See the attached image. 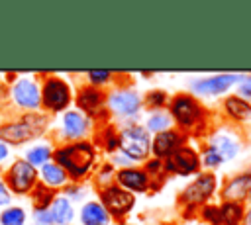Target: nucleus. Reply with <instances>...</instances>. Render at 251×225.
Masks as SVG:
<instances>
[{"label": "nucleus", "mask_w": 251, "mask_h": 225, "mask_svg": "<svg viewBox=\"0 0 251 225\" xmlns=\"http://www.w3.org/2000/svg\"><path fill=\"white\" fill-rule=\"evenodd\" d=\"M53 158L67 172L69 178L80 180L92 168L96 151L90 141H78V143H71V145H63V147L55 149Z\"/></svg>", "instance_id": "obj_1"}, {"label": "nucleus", "mask_w": 251, "mask_h": 225, "mask_svg": "<svg viewBox=\"0 0 251 225\" xmlns=\"http://www.w3.org/2000/svg\"><path fill=\"white\" fill-rule=\"evenodd\" d=\"M47 127V117L43 113H25L22 119L0 125V141L6 145H22L39 137Z\"/></svg>", "instance_id": "obj_2"}, {"label": "nucleus", "mask_w": 251, "mask_h": 225, "mask_svg": "<svg viewBox=\"0 0 251 225\" xmlns=\"http://www.w3.org/2000/svg\"><path fill=\"white\" fill-rule=\"evenodd\" d=\"M120 149L129 160H145L151 151V139L145 127L129 125L120 135Z\"/></svg>", "instance_id": "obj_3"}, {"label": "nucleus", "mask_w": 251, "mask_h": 225, "mask_svg": "<svg viewBox=\"0 0 251 225\" xmlns=\"http://www.w3.org/2000/svg\"><path fill=\"white\" fill-rule=\"evenodd\" d=\"M41 106L49 112H63L71 104V86L59 76H47L39 88Z\"/></svg>", "instance_id": "obj_4"}, {"label": "nucleus", "mask_w": 251, "mask_h": 225, "mask_svg": "<svg viewBox=\"0 0 251 225\" xmlns=\"http://www.w3.org/2000/svg\"><path fill=\"white\" fill-rule=\"evenodd\" d=\"M37 168L31 166L25 158H16L6 170V188L16 194H27L37 184Z\"/></svg>", "instance_id": "obj_5"}, {"label": "nucleus", "mask_w": 251, "mask_h": 225, "mask_svg": "<svg viewBox=\"0 0 251 225\" xmlns=\"http://www.w3.org/2000/svg\"><path fill=\"white\" fill-rule=\"evenodd\" d=\"M214 190H216V176L204 172L182 190V194L178 196V202L184 207H196V205L208 202V198L214 194Z\"/></svg>", "instance_id": "obj_6"}, {"label": "nucleus", "mask_w": 251, "mask_h": 225, "mask_svg": "<svg viewBox=\"0 0 251 225\" xmlns=\"http://www.w3.org/2000/svg\"><path fill=\"white\" fill-rule=\"evenodd\" d=\"M171 115L176 119V123H178L180 127L188 129V127L196 125V123L202 119L204 112H202L200 104H198L192 96H188V94H178V96H175V100L171 102Z\"/></svg>", "instance_id": "obj_7"}, {"label": "nucleus", "mask_w": 251, "mask_h": 225, "mask_svg": "<svg viewBox=\"0 0 251 225\" xmlns=\"http://www.w3.org/2000/svg\"><path fill=\"white\" fill-rule=\"evenodd\" d=\"M100 200H102V205L108 211V215H114V217L126 215L133 207V203H135L133 194L122 190L120 186H106V188H102L100 190Z\"/></svg>", "instance_id": "obj_8"}, {"label": "nucleus", "mask_w": 251, "mask_h": 225, "mask_svg": "<svg viewBox=\"0 0 251 225\" xmlns=\"http://www.w3.org/2000/svg\"><path fill=\"white\" fill-rule=\"evenodd\" d=\"M12 100L25 110H37L41 106V92L39 84L31 76H22L12 86Z\"/></svg>", "instance_id": "obj_9"}, {"label": "nucleus", "mask_w": 251, "mask_h": 225, "mask_svg": "<svg viewBox=\"0 0 251 225\" xmlns=\"http://www.w3.org/2000/svg\"><path fill=\"white\" fill-rule=\"evenodd\" d=\"M198 166H200L198 155L192 149L182 147V145L176 151H173L165 160V170L173 172V174H178V176H186L190 172H196Z\"/></svg>", "instance_id": "obj_10"}, {"label": "nucleus", "mask_w": 251, "mask_h": 225, "mask_svg": "<svg viewBox=\"0 0 251 225\" xmlns=\"http://www.w3.org/2000/svg\"><path fill=\"white\" fill-rule=\"evenodd\" d=\"M239 78H241V74L224 72V74H216L210 78H198L190 84V88H192V92H196L200 96H216V94L226 92L231 84L239 82Z\"/></svg>", "instance_id": "obj_11"}, {"label": "nucleus", "mask_w": 251, "mask_h": 225, "mask_svg": "<svg viewBox=\"0 0 251 225\" xmlns=\"http://www.w3.org/2000/svg\"><path fill=\"white\" fill-rule=\"evenodd\" d=\"M108 106L118 115H135L139 106H141V100L133 90L122 88V90H116L108 96Z\"/></svg>", "instance_id": "obj_12"}, {"label": "nucleus", "mask_w": 251, "mask_h": 225, "mask_svg": "<svg viewBox=\"0 0 251 225\" xmlns=\"http://www.w3.org/2000/svg\"><path fill=\"white\" fill-rule=\"evenodd\" d=\"M180 143H184V135L178 133L176 129H167V131L155 133V137L151 141V151L161 160V158H167L173 151H176L180 147Z\"/></svg>", "instance_id": "obj_13"}, {"label": "nucleus", "mask_w": 251, "mask_h": 225, "mask_svg": "<svg viewBox=\"0 0 251 225\" xmlns=\"http://www.w3.org/2000/svg\"><path fill=\"white\" fill-rule=\"evenodd\" d=\"M116 180L120 184V188L126 192H145L149 188V174L145 170L139 168H122L116 172Z\"/></svg>", "instance_id": "obj_14"}, {"label": "nucleus", "mask_w": 251, "mask_h": 225, "mask_svg": "<svg viewBox=\"0 0 251 225\" xmlns=\"http://www.w3.org/2000/svg\"><path fill=\"white\" fill-rule=\"evenodd\" d=\"M88 117L78 112V110H71V112H65L63 115V135L67 139H80L86 135L88 131Z\"/></svg>", "instance_id": "obj_15"}, {"label": "nucleus", "mask_w": 251, "mask_h": 225, "mask_svg": "<svg viewBox=\"0 0 251 225\" xmlns=\"http://www.w3.org/2000/svg\"><path fill=\"white\" fill-rule=\"evenodd\" d=\"M251 194V172H243L235 178H231L226 188L222 190L224 202H241Z\"/></svg>", "instance_id": "obj_16"}, {"label": "nucleus", "mask_w": 251, "mask_h": 225, "mask_svg": "<svg viewBox=\"0 0 251 225\" xmlns=\"http://www.w3.org/2000/svg\"><path fill=\"white\" fill-rule=\"evenodd\" d=\"M76 106L80 112H86V115H96L104 106V94L96 86H84L78 90Z\"/></svg>", "instance_id": "obj_17"}, {"label": "nucleus", "mask_w": 251, "mask_h": 225, "mask_svg": "<svg viewBox=\"0 0 251 225\" xmlns=\"http://www.w3.org/2000/svg\"><path fill=\"white\" fill-rule=\"evenodd\" d=\"M49 211H51V217H53V225H71V221L75 217L73 203L67 196L55 198L49 205Z\"/></svg>", "instance_id": "obj_18"}, {"label": "nucleus", "mask_w": 251, "mask_h": 225, "mask_svg": "<svg viewBox=\"0 0 251 225\" xmlns=\"http://www.w3.org/2000/svg\"><path fill=\"white\" fill-rule=\"evenodd\" d=\"M80 221L82 225H108L110 215L98 202H86L80 209Z\"/></svg>", "instance_id": "obj_19"}, {"label": "nucleus", "mask_w": 251, "mask_h": 225, "mask_svg": "<svg viewBox=\"0 0 251 225\" xmlns=\"http://www.w3.org/2000/svg\"><path fill=\"white\" fill-rule=\"evenodd\" d=\"M37 174H41L43 184H45V186H49V188H59V186L67 184V180H69L67 172H65L57 162H51V160H49V162H45Z\"/></svg>", "instance_id": "obj_20"}, {"label": "nucleus", "mask_w": 251, "mask_h": 225, "mask_svg": "<svg viewBox=\"0 0 251 225\" xmlns=\"http://www.w3.org/2000/svg\"><path fill=\"white\" fill-rule=\"evenodd\" d=\"M208 147H212V149L220 155L222 160H229V158H233V157L237 155V151H239L237 141H233L229 135H214V137L210 139Z\"/></svg>", "instance_id": "obj_21"}, {"label": "nucleus", "mask_w": 251, "mask_h": 225, "mask_svg": "<svg viewBox=\"0 0 251 225\" xmlns=\"http://www.w3.org/2000/svg\"><path fill=\"white\" fill-rule=\"evenodd\" d=\"M224 110L231 119H237V121L251 117V104L239 96H227L224 102Z\"/></svg>", "instance_id": "obj_22"}, {"label": "nucleus", "mask_w": 251, "mask_h": 225, "mask_svg": "<svg viewBox=\"0 0 251 225\" xmlns=\"http://www.w3.org/2000/svg\"><path fill=\"white\" fill-rule=\"evenodd\" d=\"M243 215H245V211H243L241 202H224L220 205L222 225H241Z\"/></svg>", "instance_id": "obj_23"}, {"label": "nucleus", "mask_w": 251, "mask_h": 225, "mask_svg": "<svg viewBox=\"0 0 251 225\" xmlns=\"http://www.w3.org/2000/svg\"><path fill=\"white\" fill-rule=\"evenodd\" d=\"M31 198H33L35 209H49L51 202H53L57 196H55V190H51L49 186H45V184H35L33 190H31Z\"/></svg>", "instance_id": "obj_24"}, {"label": "nucleus", "mask_w": 251, "mask_h": 225, "mask_svg": "<svg viewBox=\"0 0 251 225\" xmlns=\"http://www.w3.org/2000/svg\"><path fill=\"white\" fill-rule=\"evenodd\" d=\"M53 157V151L49 145H35L31 147L27 153H25V160L31 164V166H43L45 162H49V158Z\"/></svg>", "instance_id": "obj_25"}, {"label": "nucleus", "mask_w": 251, "mask_h": 225, "mask_svg": "<svg viewBox=\"0 0 251 225\" xmlns=\"http://www.w3.org/2000/svg\"><path fill=\"white\" fill-rule=\"evenodd\" d=\"M0 225H25V211L22 207H6L0 213Z\"/></svg>", "instance_id": "obj_26"}, {"label": "nucleus", "mask_w": 251, "mask_h": 225, "mask_svg": "<svg viewBox=\"0 0 251 225\" xmlns=\"http://www.w3.org/2000/svg\"><path fill=\"white\" fill-rule=\"evenodd\" d=\"M171 125V115L165 113V112H155L149 119H147V129L155 131V133H161V131H167Z\"/></svg>", "instance_id": "obj_27"}, {"label": "nucleus", "mask_w": 251, "mask_h": 225, "mask_svg": "<svg viewBox=\"0 0 251 225\" xmlns=\"http://www.w3.org/2000/svg\"><path fill=\"white\" fill-rule=\"evenodd\" d=\"M167 102V94L163 90H151L147 96H145V104L149 108H161L163 104Z\"/></svg>", "instance_id": "obj_28"}, {"label": "nucleus", "mask_w": 251, "mask_h": 225, "mask_svg": "<svg viewBox=\"0 0 251 225\" xmlns=\"http://www.w3.org/2000/svg\"><path fill=\"white\" fill-rule=\"evenodd\" d=\"M112 72L110 70H88V80H90V86H100V84H106L110 80Z\"/></svg>", "instance_id": "obj_29"}, {"label": "nucleus", "mask_w": 251, "mask_h": 225, "mask_svg": "<svg viewBox=\"0 0 251 225\" xmlns=\"http://www.w3.org/2000/svg\"><path fill=\"white\" fill-rule=\"evenodd\" d=\"M202 217L206 221H210L212 225H222V219H220V207L218 205H204L202 209Z\"/></svg>", "instance_id": "obj_30"}, {"label": "nucleus", "mask_w": 251, "mask_h": 225, "mask_svg": "<svg viewBox=\"0 0 251 225\" xmlns=\"http://www.w3.org/2000/svg\"><path fill=\"white\" fill-rule=\"evenodd\" d=\"M104 147H106V151H110V153H114L118 147H120V137H118V133L114 131V129H106V133H104Z\"/></svg>", "instance_id": "obj_31"}, {"label": "nucleus", "mask_w": 251, "mask_h": 225, "mask_svg": "<svg viewBox=\"0 0 251 225\" xmlns=\"http://www.w3.org/2000/svg\"><path fill=\"white\" fill-rule=\"evenodd\" d=\"M202 160H204V164L206 166H218V164H222L224 160L220 158V155L212 149V147H206V151L202 153Z\"/></svg>", "instance_id": "obj_32"}, {"label": "nucleus", "mask_w": 251, "mask_h": 225, "mask_svg": "<svg viewBox=\"0 0 251 225\" xmlns=\"http://www.w3.org/2000/svg\"><path fill=\"white\" fill-rule=\"evenodd\" d=\"M237 92H239V98H243V100L251 98V76H243L241 74V78L237 82Z\"/></svg>", "instance_id": "obj_33"}, {"label": "nucleus", "mask_w": 251, "mask_h": 225, "mask_svg": "<svg viewBox=\"0 0 251 225\" xmlns=\"http://www.w3.org/2000/svg\"><path fill=\"white\" fill-rule=\"evenodd\" d=\"M33 217L37 225H53V217L49 209H33Z\"/></svg>", "instance_id": "obj_34"}, {"label": "nucleus", "mask_w": 251, "mask_h": 225, "mask_svg": "<svg viewBox=\"0 0 251 225\" xmlns=\"http://www.w3.org/2000/svg\"><path fill=\"white\" fill-rule=\"evenodd\" d=\"M10 203V192L4 184V180H0V205H8Z\"/></svg>", "instance_id": "obj_35"}, {"label": "nucleus", "mask_w": 251, "mask_h": 225, "mask_svg": "<svg viewBox=\"0 0 251 225\" xmlns=\"http://www.w3.org/2000/svg\"><path fill=\"white\" fill-rule=\"evenodd\" d=\"M161 166H163V162H161L159 158H155V160H151V162L147 164V170H145V172H147V174H149V172H155V170L159 172V170H161Z\"/></svg>", "instance_id": "obj_36"}, {"label": "nucleus", "mask_w": 251, "mask_h": 225, "mask_svg": "<svg viewBox=\"0 0 251 225\" xmlns=\"http://www.w3.org/2000/svg\"><path fill=\"white\" fill-rule=\"evenodd\" d=\"M65 194H67V196H75V198H78V196H80V192H78V188H76V186H69V188L65 190Z\"/></svg>", "instance_id": "obj_37"}, {"label": "nucleus", "mask_w": 251, "mask_h": 225, "mask_svg": "<svg viewBox=\"0 0 251 225\" xmlns=\"http://www.w3.org/2000/svg\"><path fill=\"white\" fill-rule=\"evenodd\" d=\"M4 158H8V145H4V143L0 141V162H2Z\"/></svg>", "instance_id": "obj_38"}, {"label": "nucleus", "mask_w": 251, "mask_h": 225, "mask_svg": "<svg viewBox=\"0 0 251 225\" xmlns=\"http://www.w3.org/2000/svg\"><path fill=\"white\" fill-rule=\"evenodd\" d=\"M243 225H251V209L243 215Z\"/></svg>", "instance_id": "obj_39"}, {"label": "nucleus", "mask_w": 251, "mask_h": 225, "mask_svg": "<svg viewBox=\"0 0 251 225\" xmlns=\"http://www.w3.org/2000/svg\"><path fill=\"white\" fill-rule=\"evenodd\" d=\"M35 225H37V223H35Z\"/></svg>", "instance_id": "obj_40"}]
</instances>
